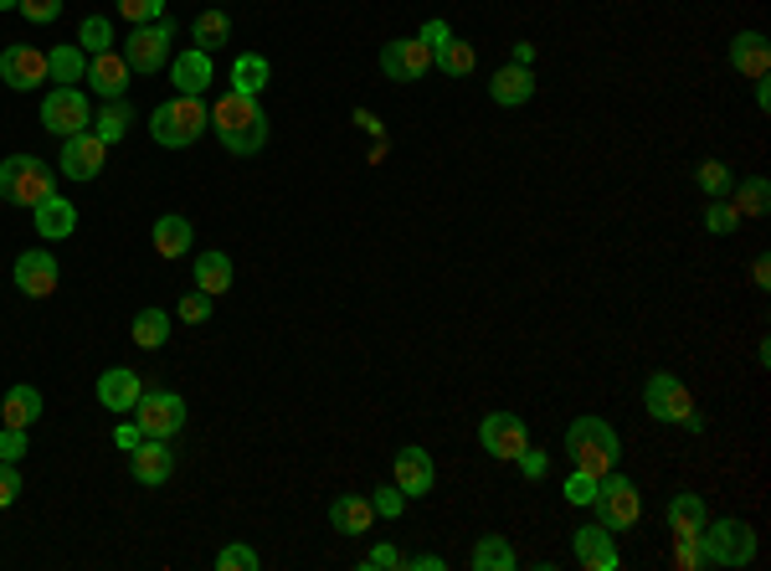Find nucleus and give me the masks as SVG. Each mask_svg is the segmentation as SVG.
<instances>
[{
    "instance_id": "54",
    "label": "nucleus",
    "mask_w": 771,
    "mask_h": 571,
    "mask_svg": "<svg viewBox=\"0 0 771 571\" xmlns=\"http://www.w3.org/2000/svg\"><path fill=\"white\" fill-rule=\"evenodd\" d=\"M406 567H416V571H443L447 561H443V557H412Z\"/></svg>"
},
{
    "instance_id": "20",
    "label": "nucleus",
    "mask_w": 771,
    "mask_h": 571,
    "mask_svg": "<svg viewBox=\"0 0 771 571\" xmlns=\"http://www.w3.org/2000/svg\"><path fill=\"white\" fill-rule=\"evenodd\" d=\"M139 396H145V381H139V371H129V366H114V371L98 377V402H104L108 412H134Z\"/></svg>"
},
{
    "instance_id": "38",
    "label": "nucleus",
    "mask_w": 771,
    "mask_h": 571,
    "mask_svg": "<svg viewBox=\"0 0 771 571\" xmlns=\"http://www.w3.org/2000/svg\"><path fill=\"white\" fill-rule=\"evenodd\" d=\"M77 42H83V52H88V57L108 52V46H114V27H108V15H88V21L77 27Z\"/></svg>"
},
{
    "instance_id": "18",
    "label": "nucleus",
    "mask_w": 771,
    "mask_h": 571,
    "mask_svg": "<svg viewBox=\"0 0 771 571\" xmlns=\"http://www.w3.org/2000/svg\"><path fill=\"white\" fill-rule=\"evenodd\" d=\"M571 551H577V561L587 571H617V541H612V530L602 526H581L577 536H571Z\"/></svg>"
},
{
    "instance_id": "46",
    "label": "nucleus",
    "mask_w": 771,
    "mask_h": 571,
    "mask_svg": "<svg viewBox=\"0 0 771 571\" xmlns=\"http://www.w3.org/2000/svg\"><path fill=\"white\" fill-rule=\"evenodd\" d=\"M180 319H186V325H201V319H211V294H201V288H196V294H186V299H180Z\"/></svg>"
},
{
    "instance_id": "56",
    "label": "nucleus",
    "mask_w": 771,
    "mask_h": 571,
    "mask_svg": "<svg viewBox=\"0 0 771 571\" xmlns=\"http://www.w3.org/2000/svg\"><path fill=\"white\" fill-rule=\"evenodd\" d=\"M757 104L771 108V83H767V77H757Z\"/></svg>"
},
{
    "instance_id": "16",
    "label": "nucleus",
    "mask_w": 771,
    "mask_h": 571,
    "mask_svg": "<svg viewBox=\"0 0 771 571\" xmlns=\"http://www.w3.org/2000/svg\"><path fill=\"white\" fill-rule=\"evenodd\" d=\"M170 83H176V93H186V98H207V88L216 83V67H211V52H201V46H191V52H180V57H170Z\"/></svg>"
},
{
    "instance_id": "47",
    "label": "nucleus",
    "mask_w": 771,
    "mask_h": 571,
    "mask_svg": "<svg viewBox=\"0 0 771 571\" xmlns=\"http://www.w3.org/2000/svg\"><path fill=\"white\" fill-rule=\"evenodd\" d=\"M674 561L679 567H705V551H699V536H674Z\"/></svg>"
},
{
    "instance_id": "32",
    "label": "nucleus",
    "mask_w": 771,
    "mask_h": 571,
    "mask_svg": "<svg viewBox=\"0 0 771 571\" xmlns=\"http://www.w3.org/2000/svg\"><path fill=\"white\" fill-rule=\"evenodd\" d=\"M267 57H257V52H242L237 62H232V93H247V98H257V93L267 88Z\"/></svg>"
},
{
    "instance_id": "12",
    "label": "nucleus",
    "mask_w": 771,
    "mask_h": 571,
    "mask_svg": "<svg viewBox=\"0 0 771 571\" xmlns=\"http://www.w3.org/2000/svg\"><path fill=\"white\" fill-rule=\"evenodd\" d=\"M381 73L391 83H422L432 73V46L422 36H397L381 46Z\"/></svg>"
},
{
    "instance_id": "42",
    "label": "nucleus",
    "mask_w": 771,
    "mask_h": 571,
    "mask_svg": "<svg viewBox=\"0 0 771 571\" xmlns=\"http://www.w3.org/2000/svg\"><path fill=\"white\" fill-rule=\"evenodd\" d=\"M124 21H134V27H149V21H160L165 15V0H119Z\"/></svg>"
},
{
    "instance_id": "17",
    "label": "nucleus",
    "mask_w": 771,
    "mask_h": 571,
    "mask_svg": "<svg viewBox=\"0 0 771 571\" xmlns=\"http://www.w3.org/2000/svg\"><path fill=\"white\" fill-rule=\"evenodd\" d=\"M391 474H397V489L401 495H427L432 479H437V468H432V453L427 448H397V458H391Z\"/></svg>"
},
{
    "instance_id": "28",
    "label": "nucleus",
    "mask_w": 771,
    "mask_h": 571,
    "mask_svg": "<svg viewBox=\"0 0 771 571\" xmlns=\"http://www.w3.org/2000/svg\"><path fill=\"white\" fill-rule=\"evenodd\" d=\"M36 417H42V391H36V387H11V391H6L0 427H31Z\"/></svg>"
},
{
    "instance_id": "15",
    "label": "nucleus",
    "mask_w": 771,
    "mask_h": 571,
    "mask_svg": "<svg viewBox=\"0 0 771 571\" xmlns=\"http://www.w3.org/2000/svg\"><path fill=\"white\" fill-rule=\"evenodd\" d=\"M57 257L46 253V247H31V253L15 257V288L27 294V299H46V294H57Z\"/></svg>"
},
{
    "instance_id": "2",
    "label": "nucleus",
    "mask_w": 771,
    "mask_h": 571,
    "mask_svg": "<svg viewBox=\"0 0 771 571\" xmlns=\"http://www.w3.org/2000/svg\"><path fill=\"white\" fill-rule=\"evenodd\" d=\"M566 458H571V468H581V474L602 479V474H612V468H617V458H623V443H617V433H612V422L577 417L571 427H566Z\"/></svg>"
},
{
    "instance_id": "55",
    "label": "nucleus",
    "mask_w": 771,
    "mask_h": 571,
    "mask_svg": "<svg viewBox=\"0 0 771 571\" xmlns=\"http://www.w3.org/2000/svg\"><path fill=\"white\" fill-rule=\"evenodd\" d=\"M515 62H519V67H530V62H535V46H530V42H515Z\"/></svg>"
},
{
    "instance_id": "13",
    "label": "nucleus",
    "mask_w": 771,
    "mask_h": 571,
    "mask_svg": "<svg viewBox=\"0 0 771 571\" xmlns=\"http://www.w3.org/2000/svg\"><path fill=\"white\" fill-rule=\"evenodd\" d=\"M104 160H108V145L93 135V129L62 139V176H67V181H98V176H104Z\"/></svg>"
},
{
    "instance_id": "53",
    "label": "nucleus",
    "mask_w": 771,
    "mask_h": 571,
    "mask_svg": "<svg viewBox=\"0 0 771 571\" xmlns=\"http://www.w3.org/2000/svg\"><path fill=\"white\" fill-rule=\"evenodd\" d=\"M751 278H757V288L771 284V263H767V257H757V263H751Z\"/></svg>"
},
{
    "instance_id": "45",
    "label": "nucleus",
    "mask_w": 771,
    "mask_h": 571,
    "mask_svg": "<svg viewBox=\"0 0 771 571\" xmlns=\"http://www.w3.org/2000/svg\"><path fill=\"white\" fill-rule=\"evenodd\" d=\"M15 11L27 15V21H36V27H46V21H57L62 15V0H21Z\"/></svg>"
},
{
    "instance_id": "25",
    "label": "nucleus",
    "mask_w": 771,
    "mask_h": 571,
    "mask_svg": "<svg viewBox=\"0 0 771 571\" xmlns=\"http://www.w3.org/2000/svg\"><path fill=\"white\" fill-rule=\"evenodd\" d=\"M668 536H699V530L710 526V510H705V495L695 489H679V495L668 499Z\"/></svg>"
},
{
    "instance_id": "50",
    "label": "nucleus",
    "mask_w": 771,
    "mask_h": 571,
    "mask_svg": "<svg viewBox=\"0 0 771 571\" xmlns=\"http://www.w3.org/2000/svg\"><path fill=\"white\" fill-rule=\"evenodd\" d=\"M21 453H27V427H0V458L15 464Z\"/></svg>"
},
{
    "instance_id": "26",
    "label": "nucleus",
    "mask_w": 771,
    "mask_h": 571,
    "mask_svg": "<svg viewBox=\"0 0 771 571\" xmlns=\"http://www.w3.org/2000/svg\"><path fill=\"white\" fill-rule=\"evenodd\" d=\"M371 520H376V510H371V499L366 495H340L335 505H329V526L340 530V536H366Z\"/></svg>"
},
{
    "instance_id": "14",
    "label": "nucleus",
    "mask_w": 771,
    "mask_h": 571,
    "mask_svg": "<svg viewBox=\"0 0 771 571\" xmlns=\"http://www.w3.org/2000/svg\"><path fill=\"white\" fill-rule=\"evenodd\" d=\"M0 77H6V88L31 93V88H42L52 73H46V57L36 52V46L15 42V46H6V52H0Z\"/></svg>"
},
{
    "instance_id": "33",
    "label": "nucleus",
    "mask_w": 771,
    "mask_h": 571,
    "mask_svg": "<svg viewBox=\"0 0 771 571\" xmlns=\"http://www.w3.org/2000/svg\"><path fill=\"white\" fill-rule=\"evenodd\" d=\"M191 36H196L201 52H216V46L232 42V15H226V11H201L191 21Z\"/></svg>"
},
{
    "instance_id": "22",
    "label": "nucleus",
    "mask_w": 771,
    "mask_h": 571,
    "mask_svg": "<svg viewBox=\"0 0 771 571\" xmlns=\"http://www.w3.org/2000/svg\"><path fill=\"white\" fill-rule=\"evenodd\" d=\"M489 98L499 108H519L535 98V73L530 67H519V62H509V67H499V73L489 77Z\"/></svg>"
},
{
    "instance_id": "44",
    "label": "nucleus",
    "mask_w": 771,
    "mask_h": 571,
    "mask_svg": "<svg viewBox=\"0 0 771 571\" xmlns=\"http://www.w3.org/2000/svg\"><path fill=\"white\" fill-rule=\"evenodd\" d=\"M216 567H222V571H253L257 567V551H253V546H222Z\"/></svg>"
},
{
    "instance_id": "57",
    "label": "nucleus",
    "mask_w": 771,
    "mask_h": 571,
    "mask_svg": "<svg viewBox=\"0 0 771 571\" xmlns=\"http://www.w3.org/2000/svg\"><path fill=\"white\" fill-rule=\"evenodd\" d=\"M15 6H21V0H0V11H15Z\"/></svg>"
},
{
    "instance_id": "4",
    "label": "nucleus",
    "mask_w": 771,
    "mask_h": 571,
    "mask_svg": "<svg viewBox=\"0 0 771 571\" xmlns=\"http://www.w3.org/2000/svg\"><path fill=\"white\" fill-rule=\"evenodd\" d=\"M46 195H57V176L36 155H11L0 160V201L11 207H42Z\"/></svg>"
},
{
    "instance_id": "5",
    "label": "nucleus",
    "mask_w": 771,
    "mask_h": 571,
    "mask_svg": "<svg viewBox=\"0 0 771 571\" xmlns=\"http://www.w3.org/2000/svg\"><path fill=\"white\" fill-rule=\"evenodd\" d=\"M587 510H596V526L617 536V530L638 526L643 495H638V484L627 479V474H617V468H612V474H602V479H596V495H592V505H587Z\"/></svg>"
},
{
    "instance_id": "31",
    "label": "nucleus",
    "mask_w": 771,
    "mask_h": 571,
    "mask_svg": "<svg viewBox=\"0 0 771 571\" xmlns=\"http://www.w3.org/2000/svg\"><path fill=\"white\" fill-rule=\"evenodd\" d=\"M46 73H52V83H57V88H73V83H83V77H88V67H83V46L62 42L57 52H46Z\"/></svg>"
},
{
    "instance_id": "1",
    "label": "nucleus",
    "mask_w": 771,
    "mask_h": 571,
    "mask_svg": "<svg viewBox=\"0 0 771 571\" xmlns=\"http://www.w3.org/2000/svg\"><path fill=\"white\" fill-rule=\"evenodd\" d=\"M211 129L232 155H257L267 145V114L247 93H222L211 104Z\"/></svg>"
},
{
    "instance_id": "35",
    "label": "nucleus",
    "mask_w": 771,
    "mask_h": 571,
    "mask_svg": "<svg viewBox=\"0 0 771 571\" xmlns=\"http://www.w3.org/2000/svg\"><path fill=\"white\" fill-rule=\"evenodd\" d=\"M98 129H93V135L104 139V145H119L124 135H129V124H134V108H129V98H108V108L104 114H98Z\"/></svg>"
},
{
    "instance_id": "49",
    "label": "nucleus",
    "mask_w": 771,
    "mask_h": 571,
    "mask_svg": "<svg viewBox=\"0 0 771 571\" xmlns=\"http://www.w3.org/2000/svg\"><path fill=\"white\" fill-rule=\"evenodd\" d=\"M360 567H366V571H397V567H406V557H401L397 546H376V551L360 561Z\"/></svg>"
},
{
    "instance_id": "24",
    "label": "nucleus",
    "mask_w": 771,
    "mask_h": 571,
    "mask_svg": "<svg viewBox=\"0 0 771 571\" xmlns=\"http://www.w3.org/2000/svg\"><path fill=\"white\" fill-rule=\"evenodd\" d=\"M730 67L746 77H767L771 73V42L761 31H736V42H730Z\"/></svg>"
},
{
    "instance_id": "21",
    "label": "nucleus",
    "mask_w": 771,
    "mask_h": 571,
    "mask_svg": "<svg viewBox=\"0 0 771 571\" xmlns=\"http://www.w3.org/2000/svg\"><path fill=\"white\" fill-rule=\"evenodd\" d=\"M124 83H129V62H124V52H98V57H88V88L98 93V98H124Z\"/></svg>"
},
{
    "instance_id": "48",
    "label": "nucleus",
    "mask_w": 771,
    "mask_h": 571,
    "mask_svg": "<svg viewBox=\"0 0 771 571\" xmlns=\"http://www.w3.org/2000/svg\"><path fill=\"white\" fill-rule=\"evenodd\" d=\"M15 499H21V474H15V464L0 458V510H11Z\"/></svg>"
},
{
    "instance_id": "51",
    "label": "nucleus",
    "mask_w": 771,
    "mask_h": 571,
    "mask_svg": "<svg viewBox=\"0 0 771 571\" xmlns=\"http://www.w3.org/2000/svg\"><path fill=\"white\" fill-rule=\"evenodd\" d=\"M515 464H519V474H525V479H546L550 458H546V453H540V448H525V453H519V458H515Z\"/></svg>"
},
{
    "instance_id": "37",
    "label": "nucleus",
    "mask_w": 771,
    "mask_h": 571,
    "mask_svg": "<svg viewBox=\"0 0 771 571\" xmlns=\"http://www.w3.org/2000/svg\"><path fill=\"white\" fill-rule=\"evenodd\" d=\"M515 551H509L505 536H484V541L474 546V571H515Z\"/></svg>"
},
{
    "instance_id": "6",
    "label": "nucleus",
    "mask_w": 771,
    "mask_h": 571,
    "mask_svg": "<svg viewBox=\"0 0 771 571\" xmlns=\"http://www.w3.org/2000/svg\"><path fill=\"white\" fill-rule=\"evenodd\" d=\"M699 551H705V567H751L757 561V530L746 520H710L699 530Z\"/></svg>"
},
{
    "instance_id": "39",
    "label": "nucleus",
    "mask_w": 771,
    "mask_h": 571,
    "mask_svg": "<svg viewBox=\"0 0 771 571\" xmlns=\"http://www.w3.org/2000/svg\"><path fill=\"white\" fill-rule=\"evenodd\" d=\"M695 181H699V191L705 195H730V166L726 160H699V170H695Z\"/></svg>"
},
{
    "instance_id": "29",
    "label": "nucleus",
    "mask_w": 771,
    "mask_h": 571,
    "mask_svg": "<svg viewBox=\"0 0 771 571\" xmlns=\"http://www.w3.org/2000/svg\"><path fill=\"white\" fill-rule=\"evenodd\" d=\"M196 288H201V294H211V299H216V294H226V288H232V257L216 253V247H207V253L196 257Z\"/></svg>"
},
{
    "instance_id": "23",
    "label": "nucleus",
    "mask_w": 771,
    "mask_h": 571,
    "mask_svg": "<svg viewBox=\"0 0 771 571\" xmlns=\"http://www.w3.org/2000/svg\"><path fill=\"white\" fill-rule=\"evenodd\" d=\"M31 222L42 232V242H62L77 232V207L73 201H62V195H46L42 207H31Z\"/></svg>"
},
{
    "instance_id": "30",
    "label": "nucleus",
    "mask_w": 771,
    "mask_h": 571,
    "mask_svg": "<svg viewBox=\"0 0 771 571\" xmlns=\"http://www.w3.org/2000/svg\"><path fill=\"white\" fill-rule=\"evenodd\" d=\"M191 242H196V232L186 216H160V222H155V253L160 257H186Z\"/></svg>"
},
{
    "instance_id": "43",
    "label": "nucleus",
    "mask_w": 771,
    "mask_h": 571,
    "mask_svg": "<svg viewBox=\"0 0 771 571\" xmlns=\"http://www.w3.org/2000/svg\"><path fill=\"white\" fill-rule=\"evenodd\" d=\"M561 495L571 499V505H581V510H587V505H592V495H596V479H592V474H581V468H571V479H566Z\"/></svg>"
},
{
    "instance_id": "11",
    "label": "nucleus",
    "mask_w": 771,
    "mask_h": 571,
    "mask_svg": "<svg viewBox=\"0 0 771 571\" xmlns=\"http://www.w3.org/2000/svg\"><path fill=\"white\" fill-rule=\"evenodd\" d=\"M478 448L494 453V458H505V464H515L519 453L530 448V427H525V417H515V412H489V417L478 422Z\"/></svg>"
},
{
    "instance_id": "34",
    "label": "nucleus",
    "mask_w": 771,
    "mask_h": 571,
    "mask_svg": "<svg viewBox=\"0 0 771 571\" xmlns=\"http://www.w3.org/2000/svg\"><path fill=\"white\" fill-rule=\"evenodd\" d=\"M730 207L741 211V216H767L771 211V181L767 176H746V181L736 186V195H730Z\"/></svg>"
},
{
    "instance_id": "52",
    "label": "nucleus",
    "mask_w": 771,
    "mask_h": 571,
    "mask_svg": "<svg viewBox=\"0 0 771 571\" xmlns=\"http://www.w3.org/2000/svg\"><path fill=\"white\" fill-rule=\"evenodd\" d=\"M114 443H119L124 453H134L145 443V427H139V422H119V427H114Z\"/></svg>"
},
{
    "instance_id": "40",
    "label": "nucleus",
    "mask_w": 771,
    "mask_h": 571,
    "mask_svg": "<svg viewBox=\"0 0 771 571\" xmlns=\"http://www.w3.org/2000/svg\"><path fill=\"white\" fill-rule=\"evenodd\" d=\"M705 226H710L715 237H726V232H736V226H741V211L730 207L726 195H720V201H715L710 211H705Z\"/></svg>"
},
{
    "instance_id": "36",
    "label": "nucleus",
    "mask_w": 771,
    "mask_h": 571,
    "mask_svg": "<svg viewBox=\"0 0 771 571\" xmlns=\"http://www.w3.org/2000/svg\"><path fill=\"white\" fill-rule=\"evenodd\" d=\"M165 340H170V319H165V309H139V315H134V346L160 350Z\"/></svg>"
},
{
    "instance_id": "8",
    "label": "nucleus",
    "mask_w": 771,
    "mask_h": 571,
    "mask_svg": "<svg viewBox=\"0 0 771 571\" xmlns=\"http://www.w3.org/2000/svg\"><path fill=\"white\" fill-rule=\"evenodd\" d=\"M170 36H176V21H170V15L149 21V27H134V36L124 42L129 73H160L165 57H170Z\"/></svg>"
},
{
    "instance_id": "27",
    "label": "nucleus",
    "mask_w": 771,
    "mask_h": 571,
    "mask_svg": "<svg viewBox=\"0 0 771 571\" xmlns=\"http://www.w3.org/2000/svg\"><path fill=\"white\" fill-rule=\"evenodd\" d=\"M432 67H443L447 77H468L478 67L474 42H463V36H453V31H447L443 42H432Z\"/></svg>"
},
{
    "instance_id": "7",
    "label": "nucleus",
    "mask_w": 771,
    "mask_h": 571,
    "mask_svg": "<svg viewBox=\"0 0 771 571\" xmlns=\"http://www.w3.org/2000/svg\"><path fill=\"white\" fill-rule=\"evenodd\" d=\"M643 406H648L653 422H674V427H684V422L695 417V396H689V387L674 371H653L643 381Z\"/></svg>"
},
{
    "instance_id": "10",
    "label": "nucleus",
    "mask_w": 771,
    "mask_h": 571,
    "mask_svg": "<svg viewBox=\"0 0 771 571\" xmlns=\"http://www.w3.org/2000/svg\"><path fill=\"white\" fill-rule=\"evenodd\" d=\"M134 422L145 427V437H170L186 427V396H176V391H145L139 402H134Z\"/></svg>"
},
{
    "instance_id": "19",
    "label": "nucleus",
    "mask_w": 771,
    "mask_h": 571,
    "mask_svg": "<svg viewBox=\"0 0 771 571\" xmlns=\"http://www.w3.org/2000/svg\"><path fill=\"white\" fill-rule=\"evenodd\" d=\"M129 474L139 484H165L176 474V453L165 448V437H145V443L129 453Z\"/></svg>"
},
{
    "instance_id": "41",
    "label": "nucleus",
    "mask_w": 771,
    "mask_h": 571,
    "mask_svg": "<svg viewBox=\"0 0 771 571\" xmlns=\"http://www.w3.org/2000/svg\"><path fill=\"white\" fill-rule=\"evenodd\" d=\"M371 510H376V520H397V515L406 510V495H401L397 484H385V489L371 495Z\"/></svg>"
},
{
    "instance_id": "9",
    "label": "nucleus",
    "mask_w": 771,
    "mask_h": 571,
    "mask_svg": "<svg viewBox=\"0 0 771 571\" xmlns=\"http://www.w3.org/2000/svg\"><path fill=\"white\" fill-rule=\"evenodd\" d=\"M88 124H93V108H88V93L83 88H52L42 98V129H52L57 139L83 135Z\"/></svg>"
},
{
    "instance_id": "3",
    "label": "nucleus",
    "mask_w": 771,
    "mask_h": 571,
    "mask_svg": "<svg viewBox=\"0 0 771 571\" xmlns=\"http://www.w3.org/2000/svg\"><path fill=\"white\" fill-rule=\"evenodd\" d=\"M207 124H211L207 98L176 93V98H165V104L149 114V135H155V145H165V150H186V145H196V139L207 135Z\"/></svg>"
}]
</instances>
